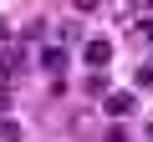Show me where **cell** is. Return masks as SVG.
Returning a JSON list of instances; mask_svg holds the SVG:
<instances>
[{
	"label": "cell",
	"mask_w": 153,
	"mask_h": 142,
	"mask_svg": "<svg viewBox=\"0 0 153 142\" xmlns=\"http://www.w3.org/2000/svg\"><path fill=\"white\" fill-rule=\"evenodd\" d=\"M102 112H107V117H133V112H138V97H133V91H107V97H102Z\"/></svg>",
	"instance_id": "1"
},
{
	"label": "cell",
	"mask_w": 153,
	"mask_h": 142,
	"mask_svg": "<svg viewBox=\"0 0 153 142\" xmlns=\"http://www.w3.org/2000/svg\"><path fill=\"white\" fill-rule=\"evenodd\" d=\"M82 61H87V66H107V61H112V41H102V36H92V41L82 46Z\"/></svg>",
	"instance_id": "2"
},
{
	"label": "cell",
	"mask_w": 153,
	"mask_h": 142,
	"mask_svg": "<svg viewBox=\"0 0 153 142\" xmlns=\"http://www.w3.org/2000/svg\"><path fill=\"white\" fill-rule=\"evenodd\" d=\"M41 66L51 71V76H61V71H66V51H61V46H46V51H41Z\"/></svg>",
	"instance_id": "3"
},
{
	"label": "cell",
	"mask_w": 153,
	"mask_h": 142,
	"mask_svg": "<svg viewBox=\"0 0 153 142\" xmlns=\"http://www.w3.org/2000/svg\"><path fill=\"white\" fill-rule=\"evenodd\" d=\"M0 142H21V122L0 112Z\"/></svg>",
	"instance_id": "4"
},
{
	"label": "cell",
	"mask_w": 153,
	"mask_h": 142,
	"mask_svg": "<svg viewBox=\"0 0 153 142\" xmlns=\"http://www.w3.org/2000/svg\"><path fill=\"white\" fill-rule=\"evenodd\" d=\"M133 86H153V66H138L133 71Z\"/></svg>",
	"instance_id": "5"
},
{
	"label": "cell",
	"mask_w": 153,
	"mask_h": 142,
	"mask_svg": "<svg viewBox=\"0 0 153 142\" xmlns=\"http://www.w3.org/2000/svg\"><path fill=\"white\" fill-rule=\"evenodd\" d=\"M143 41H153V15H148V20H143Z\"/></svg>",
	"instance_id": "6"
},
{
	"label": "cell",
	"mask_w": 153,
	"mask_h": 142,
	"mask_svg": "<svg viewBox=\"0 0 153 142\" xmlns=\"http://www.w3.org/2000/svg\"><path fill=\"white\" fill-rule=\"evenodd\" d=\"M5 41H10V26H5V20H0V46H5Z\"/></svg>",
	"instance_id": "7"
}]
</instances>
